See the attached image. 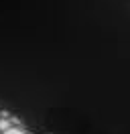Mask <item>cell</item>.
Listing matches in <instances>:
<instances>
[{
	"label": "cell",
	"mask_w": 130,
	"mask_h": 134,
	"mask_svg": "<svg viewBox=\"0 0 130 134\" xmlns=\"http://www.w3.org/2000/svg\"><path fill=\"white\" fill-rule=\"evenodd\" d=\"M4 134H24V130L23 128H10V126H8L6 130H4Z\"/></svg>",
	"instance_id": "1"
},
{
	"label": "cell",
	"mask_w": 130,
	"mask_h": 134,
	"mask_svg": "<svg viewBox=\"0 0 130 134\" xmlns=\"http://www.w3.org/2000/svg\"><path fill=\"white\" fill-rule=\"evenodd\" d=\"M8 126H10V124H8V120H6V118H2V120H0V130H6Z\"/></svg>",
	"instance_id": "2"
}]
</instances>
